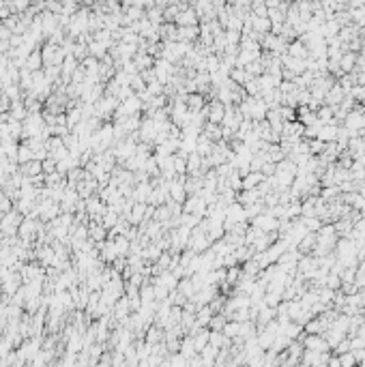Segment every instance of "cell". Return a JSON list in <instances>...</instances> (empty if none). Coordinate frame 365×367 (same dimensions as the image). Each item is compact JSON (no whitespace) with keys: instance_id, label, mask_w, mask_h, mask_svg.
<instances>
[{"instance_id":"4","label":"cell","mask_w":365,"mask_h":367,"mask_svg":"<svg viewBox=\"0 0 365 367\" xmlns=\"http://www.w3.org/2000/svg\"><path fill=\"white\" fill-rule=\"evenodd\" d=\"M43 163V174H56V161H54L52 157H48V159H43L41 161Z\"/></svg>"},{"instance_id":"2","label":"cell","mask_w":365,"mask_h":367,"mask_svg":"<svg viewBox=\"0 0 365 367\" xmlns=\"http://www.w3.org/2000/svg\"><path fill=\"white\" fill-rule=\"evenodd\" d=\"M337 131H339L337 125H323L318 131V140L325 142V144H333L337 140Z\"/></svg>"},{"instance_id":"3","label":"cell","mask_w":365,"mask_h":367,"mask_svg":"<svg viewBox=\"0 0 365 367\" xmlns=\"http://www.w3.org/2000/svg\"><path fill=\"white\" fill-rule=\"evenodd\" d=\"M26 69L30 71V73H35V71H43V58H41V48L39 50H35L28 56V60H26Z\"/></svg>"},{"instance_id":"1","label":"cell","mask_w":365,"mask_h":367,"mask_svg":"<svg viewBox=\"0 0 365 367\" xmlns=\"http://www.w3.org/2000/svg\"><path fill=\"white\" fill-rule=\"evenodd\" d=\"M224 116H226V105H224V103H219L217 99H213L211 103H206V122L221 125Z\"/></svg>"}]
</instances>
